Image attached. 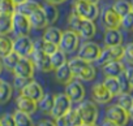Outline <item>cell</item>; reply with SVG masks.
Instances as JSON below:
<instances>
[{
    "instance_id": "cell-1",
    "label": "cell",
    "mask_w": 133,
    "mask_h": 126,
    "mask_svg": "<svg viewBox=\"0 0 133 126\" xmlns=\"http://www.w3.org/2000/svg\"><path fill=\"white\" fill-rule=\"evenodd\" d=\"M66 62H68L69 69L73 74V78L89 82V81H93L97 76V70H95V66L93 65V62H89L78 56L72 57Z\"/></svg>"
},
{
    "instance_id": "cell-2",
    "label": "cell",
    "mask_w": 133,
    "mask_h": 126,
    "mask_svg": "<svg viewBox=\"0 0 133 126\" xmlns=\"http://www.w3.org/2000/svg\"><path fill=\"white\" fill-rule=\"evenodd\" d=\"M72 13L80 16L84 20H91L95 21L99 16V8L98 4L89 3L88 0H73L72 4Z\"/></svg>"
},
{
    "instance_id": "cell-3",
    "label": "cell",
    "mask_w": 133,
    "mask_h": 126,
    "mask_svg": "<svg viewBox=\"0 0 133 126\" xmlns=\"http://www.w3.org/2000/svg\"><path fill=\"white\" fill-rule=\"evenodd\" d=\"M76 109H77V112H78V114L82 120V125H85V126L95 125L99 112H98V107L94 101L82 100V101H80V104Z\"/></svg>"
},
{
    "instance_id": "cell-4",
    "label": "cell",
    "mask_w": 133,
    "mask_h": 126,
    "mask_svg": "<svg viewBox=\"0 0 133 126\" xmlns=\"http://www.w3.org/2000/svg\"><path fill=\"white\" fill-rule=\"evenodd\" d=\"M80 46V35L73 31V30H65L63 31L61 34V38H60V42L57 44V47L66 55H69V53H73L77 51Z\"/></svg>"
},
{
    "instance_id": "cell-5",
    "label": "cell",
    "mask_w": 133,
    "mask_h": 126,
    "mask_svg": "<svg viewBox=\"0 0 133 126\" xmlns=\"http://www.w3.org/2000/svg\"><path fill=\"white\" fill-rule=\"evenodd\" d=\"M71 108H72L71 99L66 96L65 92H60V94H56L55 95L54 104H52V108H51V110H50L48 114L51 116L52 120H56L57 117L64 116Z\"/></svg>"
},
{
    "instance_id": "cell-6",
    "label": "cell",
    "mask_w": 133,
    "mask_h": 126,
    "mask_svg": "<svg viewBox=\"0 0 133 126\" xmlns=\"http://www.w3.org/2000/svg\"><path fill=\"white\" fill-rule=\"evenodd\" d=\"M31 31V25L29 21V17L20 13L18 11H15L12 13V33L16 36L29 35Z\"/></svg>"
},
{
    "instance_id": "cell-7",
    "label": "cell",
    "mask_w": 133,
    "mask_h": 126,
    "mask_svg": "<svg viewBox=\"0 0 133 126\" xmlns=\"http://www.w3.org/2000/svg\"><path fill=\"white\" fill-rule=\"evenodd\" d=\"M123 55H124V47L123 44H117V46H111V47H104L101 51L99 57L97 58V64L99 66L107 64L110 61H116V60H123Z\"/></svg>"
},
{
    "instance_id": "cell-8",
    "label": "cell",
    "mask_w": 133,
    "mask_h": 126,
    "mask_svg": "<svg viewBox=\"0 0 133 126\" xmlns=\"http://www.w3.org/2000/svg\"><path fill=\"white\" fill-rule=\"evenodd\" d=\"M101 46L98 43H94V42H85L82 43L81 46H78L77 48V56L89 61V62H95L97 58L99 57L101 55Z\"/></svg>"
},
{
    "instance_id": "cell-9",
    "label": "cell",
    "mask_w": 133,
    "mask_h": 126,
    "mask_svg": "<svg viewBox=\"0 0 133 126\" xmlns=\"http://www.w3.org/2000/svg\"><path fill=\"white\" fill-rule=\"evenodd\" d=\"M30 58L33 61V65L35 69H38L39 72L43 73H48L52 70L51 62H50V55H47L46 52H43L41 48L34 47L33 53L30 55Z\"/></svg>"
},
{
    "instance_id": "cell-10",
    "label": "cell",
    "mask_w": 133,
    "mask_h": 126,
    "mask_svg": "<svg viewBox=\"0 0 133 126\" xmlns=\"http://www.w3.org/2000/svg\"><path fill=\"white\" fill-rule=\"evenodd\" d=\"M106 117H107L110 121H112L115 126H124V125H127L128 121H129V114H128V112H127L124 108H121L120 105H117V104L111 105V107L107 108V110H106Z\"/></svg>"
},
{
    "instance_id": "cell-11",
    "label": "cell",
    "mask_w": 133,
    "mask_h": 126,
    "mask_svg": "<svg viewBox=\"0 0 133 126\" xmlns=\"http://www.w3.org/2000/svg\"><path fill=\"white\" fill-rule=\"evenodd\" d=\"M34 40L29 36V35H22V36H17L13 40V51L20 55V56H26L30 57V55L34 51Z\"/></svg>"
},
{
    "instance_id": "cell-12",
    "label": "cell",
    "mask_w": 133,
    "mask_h": 126,
    "mask_svg": "<svg viewBox=\"0 0 133 126\" xmlns=\"http://www.w3.org/2000/svg\"><path fill=\"white\" fill-rule=\"evenodd\" d=\"M65 94L71 99L72 103H80L84 100L86 91H85V86L80 82V79L77 81H71L69 83L65 85Z\"/></svg>"
},
{
    "instance_id": "cell-13",
    "label": "cell",
    "mask_w": 133,
    "mask_h": 126,
    "mask_svg": "<svg viewBox=\"0 0 133 126\" xmlns=\"http://www.w3.org/2000/svg\"><path fill=\"white\" fill-rule=\"evenodd\" d=\"M34 65H33V61L30 57L26 56H21L17 61V64L13 68V74L18 76V77H25V78H33L34 76Z\"/></svg>"
},
{
    "instance_id": "cell-14",
    "label": "cell",
    "mask_w": 133,
    "mask_h": 126,
    "mask_svg": "<svg viewBox=\"0 0 133 126\" xmlns=\"http://www.w3.org/2000/svg\"><path fill=\"white\" fill-rule=\"evenodd\" d=\"M91 98L98 104H107V103H110L114 99L112 94L107 90V87L102 82L101 83H95L91 87Z\"/></svg>"
},
{
    "instance_id": "cell-15",
    "label": "cell",
    "mask_w": 133,
    "mask_h": 126,
    "mask_svg": "<svg viewBox=\"0 0 133 126\" xmlns=\"http://www.w3.org/2000/svg\"><path fill=\"white\" fill-rule=\"evenodd\" d=\"M121 22V17L114 11L112 7L104 8L102 12V24L106 29H119Z\"/></svg>"
},
{
    "instance_id": "cell-16",
    "label": "cell",
    "mask_w": 133,
    "mask_h": 126,
    "mask_svg": "<svg viewBox=\"0 0 133 126\" xmlns=\"http://www.w3.org/2000/svg\"><path fill=\"white\" fill-rule=\"evenodd\" d=\"M20 94H22V95H25V96H28V98L35 100V101H39L44 92H43V87L38 82L30 81L24 88L20 90Z\"/></svg>"
},
{
    "instance_id": "cell-17",
    "label": "cell",
    "mask_w": 133,
    "mask_h": 126,
    "mask_svg": "<svg viewBox=\"0 0 133 126\" xmlns=\"http://www.w3.org/2000/svg\"><path fill=\"white\" fill-rule=\"evenodd\" d=\"M16 105H17V109L20 110H24L29 114H33L38 110V101L20 94L17 98H16Z\"/></svg>"
},
{
    "instance_id": "cell-18",
    "label": "cell",
    "mask_w": 133,
    "mask_h": 126,
    "mask_svg": "<svg viewBox=\"0 0 133 126\" xmlns=\"http://www.w3.org/2000/svg\"><path fill=\"white\" fill-rule=\"evenodd\" d=\"M125 69V65L121 60L110 61L107 64L102 65V73L106 77H119Z\"/></svg>"
},
{
    "instance_id": "cell-19",
    "label": "cell",
    "mask_w": 133,
    "mask_h": 126,
    "mask_svg": "<svg viewBox=\"0 0 133 126\" xmlns=\"http://www.w3.org/2000/svg\"><path fill=\"white\" fill-rule=\"evenodd\" d=\"M103 43H104V47L123 44V34H121V31L119 29H106L104 35H103Z\"/></svg>"
},
{
    "instance_id": "cell-20",
    "label": "cell",
    "mask_w": 133,
    "mask_h": 126,
    "mask_svg": "<svg viewBox=\"0 0 133 126\" xmlns=\"http://www.w3.org/2000/svg\"><path fill=\"white\" fill-rule=\"evenodd\" d=\"M95 33H97V26H95L94 21H91V20H84L82 18L81 25H80V29L77 31V34L80 35V38L89 40V39L94 38Z\"/></svg>"
},
{
    "instance_id": "cell-21",
    "label": "cell",
    "mask_w": 133,
    "mask_h": 126,
    "mask_svg": "<svg viewBox=\"0 0 133 126\" xmlns=\"http://www.w3.org/2000/svg\"><path fill=\"white\" fill-rule=\"evenodd\" d=\"M29 21H30L31 29L41 30V29H44L46 26H48V22H47V18L44 16V12L42 11V7L29 16Z\"/></svg>"
},
{
    "instance_id": "cell-22",
    "label": "cell",
    "mask_w": 133,
    "mask_h": 126,
    "mask_svg": "<svg viewBox=\"0 0 133 126\" xmlns=\"http://www.w3.org/2000/svg\"><path fill=\"white\" fill-rule=\"evenodd\" d=\"M55 78L61 85H66V83H69L73 79V74H72V72L69 69L68 62H65V64H63L61 66L55 69Z\"/></svg>"
},
{
    "instance_id": "cell-23",
    "label": "cell",
    "mask_w": 133,
    "mask_h": 126,
    "mask_svg": "<svg viewBox=\"0 0 133 126\" xmlns=\"http://www.w3.org/2000/svg\"><path fill=\"white\" fill-rule=\"evenodd\" d=\"M61 34H63V31H61L60 29L48 25V26L44 27V33H43V35H42V39H44V40H47V42H51V43H54V44H59L60 38H61Z\"/></svg>"
},
{
    "instance_id": "cell-24",
    "label": "cell",
    "mask_w": 133,
    "mask_h": 126,
    "mask_svg": "<svg viewBox=\"0 0 133 126\" xmlns=\"http://www.w3.org/2000/svg\"><path fill=\"white\" fill-rule=\"evenodd\" d=\"M41 7H42V5H41L38 2H35V0H25V2L17 4L16 11H18L20 13H22V14H25V16L29 17L33 12H35V11L39 9Z\"/></svg>"
},
{
    "instance_id": "cell-25",
    "label": "cell",
    "mask_w": 133,
    "mask_h": 126,
    "mask_svg": "<svg viewBox=\"0 0 133 126\" xmlns=\"http://www.w3.org/2000/svg\"><path fill=\"white\" fill-rule=\"evenodd\" d=\"M42 11L44 12V16L47 18L48 25H54L57 21V18H59V11H57V7L55 4L46 3L44 5H42Z\"/></svg>"
},
{
    "instance_id": "cell-26",
    "label": "cell",
    "mask_w": 133,
    "mask_h": 126,
    "mask_svg": "<svg viewBox=\"0 0 133 126\" xmlns=\"http://www.w3.org/2000/svg\"><path fill=\"white\" fill-rule=\"evenodd\" d=\"M50 62H51L52 70H55L56 68L61 66L63 64L66 62V53H64L60 48H57L55 52H52L50 55Z\"/></svg>"
},
{
    "instance_id": "cell-27",
    "label": "cell",
    "mask_w": 133,
    "mask_h": 126,
    "mask_svg": "<svg viewBox=\"0 0 133 126\" xmlns=\"http://www.w3.org/2000/svg\"><path fill=\"white\" fill-rule=\"evenodd\" d=\"M12 33V14L0 13V34L8 35Z\"/></svg>"
},
{
    "instance_id": "cell-28",
    "label": "cell",
    "mask_w": 133,
    "mask_h": 126,
    "mask_svg": "<svg viewBox=\"0 0 133 126\" xmlns=\"http://www.w3.org/2000/svg\"><path fill=\"white\" fill-rule=\"evenodd\" d=\"M13 118L16 122V126H30L33 125V120H31V114L17 109L13 113Z\"/></svg>"
},
{
    "instance_id": "cell-29",
    "label": "cell",
    "mask_w": 133,
    "mask_h": 126,
    "mask_svg": "<svg viewBox=\"0 0 133 126\" xmlns=\"http://www.w3.org/2000/svg\"><path fill=\"white\" fill-rule=\"evenodd\" d=\"M13 94V86L5 81L0 83V104H5L9 101Z\"/></svg>"
},
{
    "instance_id": "cell-30",
    "label": "cell",
    "mask_w": 133,
    "mask_h": 126,
    "mask_svg": "<svg viewBox=\"0 0 133 126\" xmlns=\"http://www.w3.org/2000/svg\"><path fill=\"white\" fill-rule=\"evenodd\" d=\"M54 99L55 95L54 94H43V96L41 98V100L38 101V108L43 112V113H50L52 104H54Z\"/></svg>"
},
{
    "instance_id": "cell-31",
    "label": "cell",
    "mask_w": 133,
    "mask_h": 126,
    "mask_svg": "<svg viewBox=\"0 0 133 126\" xmlns=\"http://www.w3.org/2000/svg\"><path fill=\"white\" fill-rule=\"evenodd\" d=\"M112 8L120 17H123L124 14L132 11V3L128 2V0H115V3L112 4Z\"/></svg>"
},
{
    "instance_id": "cell-32",
    "label": "cell",
    "mask_w": 133,
    "mask_h": 126,
    "mask_svg": "<svg viewBox=\"0 0 133 126\" xmlns=\"http://www.w3.org/2000/svg\"><path fill=\"white\" fill-rule=\"evenodd\" d=\"M13 51V40L8 35L0 34V57H4Z\"/></svg>"
},
{
    "instance_id": "cell-33",
    "label": "cell",
    "mask_w": 133,
    "mask_h": 126,
    "mask_svg": "<svg viewBox=\"0 0 133 126\" xmlns=\"http://www.w3.org/2000/svg\"><path fill=\"white\" fill-rule=\"evenodd\" d=\"M102 83L107 87V90L112 94V96H117L120 94V86H119L117 77H106Z\"/></svg>"
},
{
    "instance_id": "cell-34",
    "label": "cell",
    "mask_w": 133,
    "mask_h": 126,
    "mask_svg": "<svg viewBox=\"0 0 133 126\" xmlns=\"http://www.w3.org/2000/svg\"><path fill=\"white\" fill-rule=\"evenodd\" d=\"M65 118H66L68 126H81L82 125V120H81V117H80L76 108H71L68 112H66Z\"/></svg>"
},
{
    "instance_id": "cell-35",
    "label": "cell",
    "mask_w": 133,
    "mask_h": 126,
    "mask_svg": "<svg viewBox=\"0 0 133 126\" xmlns=\"http://www.w3.org/2000/svg\"><path fill=\"white\" fill-rule=\"evenodd\" d=\"M21 56L20 55H17L15 51H12V52H9L8 55H5L4 57H2L3 58V61H2V64H3V66L4 68H7L8 70H13V68H15V65L17 64V61H18V58H20Z\"/></svg>"
},
{
    "instance_id": "cell-36",
    "label": "cell",
    "mask_w": 133,
    "mask_h": 126,
    "mask_svg": "<svg viewBox=\"0 0 133 126\" xmlns=\"http://www.w3.org/2000/svg\"><path fill=\"white\" fill-rule=\"evenodd\" d=\"M132 104H133V96L130 95V92H120L117 95V105L124 108L127 112L130 109Z\"/></svg>"
},
{
    "instance_id": "cell-37",
    "label": "cell",
    "mask_w": 133,
    "mask_h": 126,
    "mask_svg": "<svg viewBox=\"0 0 133 126\" xmlns=\"http://www.w3.org/2000/svg\"><path fill=\"white\" fill-rule=\"evenodd\" d=\"M34 46L35 47H38V48H41L43 52H46L47 55H51L52 52H55L59 47H57V44H54V43H51V42H47V40H44V39H38V40H35L34 42Z\"/></svg>"
},
{
    "instance_id": "cell-38",
    "label": "cell",
    "mask_w": 133,
    "mask_h": 126,
    "mask_svg": "<svg viewBox=\"0 0 133 126\" xmlns=\"http://www.w3.org/2000/svg\"><path fill=\"white\" fill-rule=\"evenodd\" d=\"M120 27H123L127 31H133V12L132 11L121 17Z\"/></svg>"
},
{
    "instance_id": "cell-39",
    "label": "cell",
    "mask_w": 133,
    "mask_h": 126,
    "mask_svg": "<svg viewBox=\"0 0 133 126\" xmlns=\"http://www.w3.org/2000/svg\"><path fill=\"white\" fill-rule=\"evenodd\" d=\"M16 3L13 0H0V13H13L16 11Z\"/></svg>"
},
{
    "instance_id": "cell-40",
    "label": "cell",
    "mask_w": 133,
    "mask_h": 126,
    "mask_svg": "<svg viewBox=\"0 0 133 126\" xmlns=\"http://www.w3.org/2000/svg\"><path fill=\"white\" fill-rule=\"evenodd\" d=\"M117 79H119L120 92H132V91H133V87H132V85L129 83V81H128L127 76L124 74V72L117 77Z\"/></svg>"
},
{
    "instance_id": "cell-41",
    "label": "cell",
    "mask_w": 133,
    "mask_h": 126,
    "mask_svg": "<svg viewBox=\"0 0 133 126\" xmlns=\"http://www.w3.org/2000/svg\"><path fill=\"white\" fill-rule=\"evenodd\" d=\"M81 21H82V18H81L80 16H77V14H75V13H71L69 17H68V26H69V29L77 33L78 29H80Z\"/></svg>"
},
{
    "instance_id": "cell-42",
    "label": "cell",
    "mask_w": 133,
    "mask_h": 126,
    "mask_svg": "<svg viewBox=\"0 0 133 126\" xmlns=\"http://www.w3.org/2000/svg\"><path fill=\"white\" fill-rule=\"evenodd\" d=\"M123 58L128 62L129 65H133V42H130V43H128L127 46H124Z\"/></svg>"
},
{
    "instance_id": "cell-43",
    "label": "cell",
    "mask_w": 133,
    "mask_h": 126,
    "mask_svg": "<svg viewBox=\"0 0 133 126\" xmlns=\"http://www.w3.org/2000/svg\"><path fill=\"white\" fill-rule=\"evenodd\" d=\"M0 125L2 126H16L13 113H4L0 117Z\"/></svg>"
},
{
    "instance_id": "cell-44",
    "label": "cell",
    "mask_w": 133,
    "mask_h": 126,
    "mask_svg": "<svg viewBox=\"0 0 133 126\" xmlns=\"http://www.w3.org/2000/svg\"><path fill=\"white\" fill-rule=\"evenodd\" d=\"M31 79L30 78H25V77H18V76H15V79H13V87L17 88V90H21L24 88Z\"/></svg>"
},
{
    "instance_id": "cell-45",
    "label": "cell",
    "mask_w": 133,
    "mask_h": 126,
    "mask_svg": "<svg viewBox=\"0 0 133 126\" xmlns=\"http://www.w3.org/2000/svg\"><path fill=\"white\" fill-rule=\"evenodd\" d=\"M124 74L127 76L129 83H130L132 87H133V66H125V69H124Z\"/></svg>"
},
{
    "instance_id": "cell-46",
    "label": "cell",
    "mask_w": 133,
    "mask_h": 126,
    "mask_svg": "<svg viewBox=\"0 0 133 126\" xmlns=\"http://www.w3.org/2000/svg\"><path fill=\"white\" fill-rule=\"evenodd\" d=\"M39 126H55V120L51 121V120H43L38 123Z\"/></svg>"
},
{
    "instance_id": "cell-47",
    "label": "cell",
    "mask_w": 133,
    "mask_h": 126,
    "mask_svg": "<svg viewBox=\"0 0 133 126\" xmlns=\"http://www.w3.org/2000/svg\"><path fill=\"white\" fill-rule=\"evenodd\" d=\"M46 3H50V4H55V5H59V4H63L65 3L66 0H44Z\"/></svg>"
},
{
    "instance_id": "cell-48",
    "label": "cell",
    "mask_w": 133,
    "mask_h": 126,
    "mask_svg": "<svg viewBox=\"0 0 133 126\" xmlns=\"http://www.w3.org/2000/svg\"><path fill=\"white\" fill-rule=\"evenodd\" d=\"M103 125H110V126H115V125H114V122H112V121H110V120H108L107 117L104 118V121H103Z\"/></svg>"
},
{
    "instance_id": "cell-49",
    "label": "cell",
    "mask_w": 133,
    "mask_h": 126,
    "mask_svg": "<svg viewBox=\"0 0 133 126\" xmlns=\"http://www.w3.org/2000/svg\"><path fill=\"white\" fill-rule=\"evenodd\" d=\"M128 114H129V118H130V120H133V104H132L130 109L128 110Z\"/></svg>"
},
{
    "instance_id": "cell-50",
    "label": "cell",
    "mask_w": 133,
    "mask_h": 126,
    "mask_svg": "<svg viewBox=\"0 0 133 126\" xmlns=\"http://www.w3.org/2000/svg\"><path fill=\"white\" fill-rule=\"evenodd\" d=\"M89 3H93V4H99V2L101 0H88Z\"/></svg>"
},
{
    "instance_id": "cell-51",
    "label": "cell",
    "mask_w": 133,
    "mask_h": 126,
    "mask_svg": "<svg viewBox=\"0 0 133 126\" xmlns=\"http://www.w3.org/2000/svg\"><path fill=\"white\" fill-rule=\"evenodd\" d=\"M13 2H15V3H16V5H17V4H20V3L25 2V0H13Z\"/></svg>"
},
{
    "instance_id": "cell-52",
    "label": "cell",
    "mask_w": 133,
    "mask_h": 126,
    "mask_svg": "<svg viewBox=\"0 0 133 126\" xmlns=\"http://www.w3.org/2000/svg\"><path fill=\"white\" fill-rule=\"evenodd\" d=\"M2 68H3V64H2V61H0V72H2Z\"/></svg>"
},
{
    "instance_id": "cell-53",
    "label": "cell",
    "mask_w": 133,
    "mask_h": 126,
    "mask_svg": "<svg viewBox=\"0 0 133 126\" xmlns=\"http://www.w3.org/2000/svg\"><path fill=\"white\" fill-rule=\"evenodd\" d=\"M130 3H132V12H133V0H132V2H130Z\"/></svg>"
},
{
    "instance_id": "cell-54",
    "label": "cell",
    "mask_w": 133,
    "mask_h": 126,
    "mask_svg": "<svg viewBox=\"0 0 133 126\" xmlns=\"http://www.w3.org/2000/svg\"><path fill=\"white\" fill-rule=\"evenodd\" d=\"M2 82H3V79H2V78H0V83H2Z\"/></svg>"
}]
</instances>
